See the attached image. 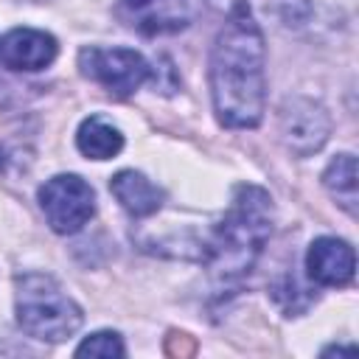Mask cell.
I'll return each mask as SVG.
<instances>
[{"label": "cell", "instance_id": "17", "mask_svg": "<svg viewBox=\"0 0 359 359\" xmlns=\"http://www.w3.org/2000/svg\"><path fill=\"white\" fill-rule=\"evenodd\" d=\"M323 353H356V348L351 345V348H339V345H331V348H325Z\"/></svg>", "mask_w": 359, "mask_h": 359}, {"label": "cell", "instance_id": "7", "mask_svg": "<svg viewBox=\"0 0 359 359\" xmlns=\"http://www.w3.org/2000/svg\"><path fill=\"white\" fill-rule=\"evenodd\" d=\"M205 0H118V17L143 36L180 34L202 14Z\"/></svg>", "mask_w": 359, "mask_h": 359}, {"label": "cell", "instance_id": "4", "mask_svg": "<svg viewBox=\"0 0 359 359\" xmlns=\"http://www.w3.org/2000/svg\"><path fill=\"white\" fill-rule=\"evenodd\" d=\"M79 70L81 76L101 84L107 93L118 98H126L135 90H140L149 79H157V70L146 62V56L132 48H81Z\"/></svg>", "mask_w": 359, "mask_h": 359}, {"label": "cell", "instance_id": "5", "mask_svg": "<svg viewBox=\"0 0 359 359\" xmlns=\"http://www.w3.org/2000/svg\"><path fill=\"white\" fill-rule=\"evenodd\" d=\"M36 199L50 230L59 236L79 233L95 213V191L79 174H56L45 180V185L36 191Z\"/></svg>", "mask_w": 359, "mask_h": 359}, {"label": "cell", "instance_id": "10", "mask_svg": "<svg viewBox=\"0 0 359 359\" xmlns=\"http://www.w3.org/2000/svg\"><path fill=\"white\" fill-rule=\"evenodd\" d=\"M109 191L118 199V205L132 216V219H146L154 216L163 208V188L154 185L146 174L135 171V168H123L109 180Z\"/></svg>", "mask_w": 359, "mask_h": 359}, {"label": "cell", "instance_id": "9", "mask_svg": "<svg viewBox=\"0 0 359 359\" xmlns=\"http://www.w3.org/2000/svg\"><path fill=\"white\" fill-rule=\"evenodd\" d=\"M56 53H59L56 39L39 28H11L0 39V62L8 70H20V73L45 70L56 59Z\"/></svg>", "mask_w": 359, "mask_h": 359}, {"label": "cell", "instance_id": "13", "mask_svg": "<svg viewBox=\"0 0 359 359\" xmlns=\"http://www.w3.org/2000/svg\"><path fill=\"white\" fill-rule=\"evenodd\" d=\"M323 185L351 216H356V202H359V196H356V157L351 151L337 154L325 165Z\"/></svg>", "mask_w": 359, "mask_h": 359}, {"label": "cell", "instance_id": "2", "mask_svg": "<svg viewBox=\"0 0 359 359\" xmlns=\"http://www.w3.org/2000/svg\"><path fill=\"white\" fill-rule=\"evenodd\" d=\"M275 205L266 188L241 182L233 188V199L222 219L210 227V236L202 241L199 261L210 269L219 286L241 283L255 261L264 252V244L272 236Z\"/></svg>", "mask_w": 359, "mask_h": 359}, {"label": "cell", "instance_id": "16", "mask_svg": "<svg viewBox=\"0 0 359 359\" xmlns=\"http://www.w3.org/2000/svg\"><path fill=\"white\" fill-rule=\"evenodd\" d=\"M194 348H196L194 339H191L188 334H177V331H174V334L168 337V342H165V351H168L171 356H188V353H194Z\"/></svg>", "mask_w": 359, "mask_h": 359}, {"label": "cell", "instance_id": "8", "mask_svg": "<svg viewBox=\"0 0 359 359\" xmlns=\"http://www.w3.org/2000/svg\"><path fill=\"white\" fill-rule=\"evenodd\" d=\"M356 272V252L337 236H320L306 250V275L317 286H348Z\"/></svg>", "mask_w": 359, "mask_h": 359}, {"label": "cell", "instance_id": "3", "mask_svg": "<svg viewBox=\"0 0 359 359\" xmlns=\"http://www.w3.org/2000/svg\"><path fill=\"white\" fill-rule=\"evenodd\" d=\"M14 289L17 325L28 337L42 342H65L81 328V306L48 272H20L14 278Z\"/></svg>", "mask_w": 359, "mask_h": 359}, {"label": "cell", "instance_id": "14", "mask_svg": "<svg viewBox=\"0 0 359 359\" xmlns=\"http://www.w3.org/2000/svg\"><path fill=\"white\" fill-rule=\"evenodd\" d=\"M269 292H272V300H275L289 317L306 311V306L311 303V294H303L306 289L297 283V278H294L292 272H283V275L269 286Z\"/></svg>", "mask_w": 359, "mask_h": 359}, {"label": "cell", "instance_id": "12", "mask_svg": "<svg viewBox=\"0 0 359 359\" xmlns=\"http://www.w3.org/2000/svg\"><path fill=\"white\" fill-rule=\"evenodd\" d=\"M222 8H247L255 20L258 14L286 25V28H300L311 20V3L309 0H213Z\"/></svg>", "mask_w": 359, "mask_h": 359}, {"label": "cell", "instance_id": "1", "mask_svg": "<svg viewBox=\"0 0 359 359\" xmlns=\"http://www.w3.org/2000/svg\"><path fill=\"white\" fill-rule=\"evenodd\" d=\"M210 101L227 129H255L266 109V45L258 20L247 8H227V22L213 39Z\"/></svg>", "mask_w": 359, "mask_h": 359}, {"label": "cell", "instance_id": "15", "mask_svg": "<svg viewBox=\"0 0 359 359\" xmlns=\"http://www.w3.org/2000/svg\"><path fill=\"white\" fill-rule=\"evenodd\" d=\"M76 356H104V359L126 356V345L115 331H95L87 339H81V345L76 348Z\"/></svg>", "mask_w": 359, "mask_h": 359}, {"label": "cell", "instance_id": "6", "mask_svg": "<svg viewBox=\"0 0 359 359\" xmlns=\"http://www.w3.org/2000/svg\"><path fill=\"white\" fill-rule=\"evenodd\" d=\"M278 132L292 154L309 157L325 146L331 135V115L314 98L289 95L278 109Z\"/></svg>", "mask_w": 359, "mask_h": 359}, {"label": "cell", "instance_id": "11", "mask_svg": "<svg viewBox=\"0 0 359 359\" xmlns=\"http://www.w3.org/2000/svg\"><path fill=\"white\" fill-rule=\"evenodd\" d=\"M76 146L90 160H112L123 149V135L104 115H90L76 132Z\"/></svg>", "mask_w": 359, "mask_h": 359}]
</instances>
